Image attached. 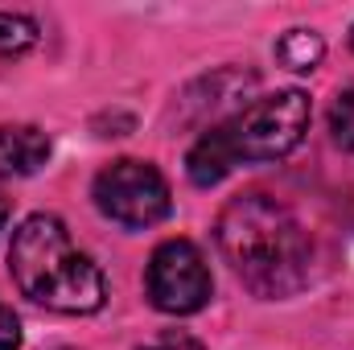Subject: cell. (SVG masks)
I'll list each match as a JSON object with an SVG mask.
<instances>
[{"mask_svg": "<svg viewBox=\"0 0 354 350\" xmlns=\"http://www.w3.org/2000/svg\"><path fill=\"white\" fill-rule=\"evenodd\" d=\"M50 161V136L33 124H0V177H29Z\"/></svg>", "mask_w": 354, "mask_h": 350, "instance_id": "6", "label": "cell"}, {"mask_svg": "<svg viewBox=\"0 0 354 350\" xmlns=\"http://www.w3.org/2000/svg\"><path fill=\"white\" fill-rule=\"evenodd\" d=\"M276 58L288 66V71H313L322 58H326V42H322V33H313V29H288L280 42H276Z\"/></svg>", "mask_w": 354, "mask_h": 350, "instance_id": "8", "label": "cell"}, {"mask_svg": "<svg viewBox=\"0 0 354 350\" xmlns=\"http://www.w3.org/2000/svg\"><path fill=\"white\" fill-rule=\"evenodd\" d=\"M37 46V21L25 12H0V54H25Z\"/></svg>", "mask_w": 354, "mask_h": 350, "instance_id": "9", "label": "cell"}, {"mask_svg": "<svg viewBox=\"0 0 354 350\" xmlns=\"http://www.w3.org/2000/svg\"><path fill=\"white\" fill-rule=\"evenodd\" d=\"M145 288H149V301L161 313L185 317V313H198L210 301L214 280H210V268L202 260L198 243H189V239H165L153 252V260H149Z\"/></svg>", "mask_w": 354, "mask_h": 350, "instance_id": "5", "label": "cell"}, {"mask_svg": "<svg viewBox=\"0 0 354 350\" xmlns=\"http://www.w3.org/2000/svg\"><path fill=\"white\" fill-rule=\"evenodd\" d=\"M218 248L256 297H292L309 280V235L268 194H239L218 214Z\"/></svg>", "mask_w": 354, "mask_h": 350, "instance_id": "1", "label": "cell"}, {"mask_svg": "<svg viewBox=\"0 0 354 350\" xmlns=\"http://www.w3.org/2000/svg\"><path fill=\"white\" fill-rule=\"evenodd\" d=\"M17 347H21V317L8 305H0V350H17Z\"/></svg>", "mask_w": 354, "mask_h": 350, "instance_id": "12", "label": "cell"}, {"mask_svg": "<svg viewBox=\"0 0 354 350\" xmlns=\"http://www.w3.org/2000/svg\"><path fill=\"white\" fill-rule=\"evenodd\" d=\"M4 223H8V198L0 194V231H4Z\"/></svg>", "mask_w": 354, "mask_h": 350, "instance_id": "13", "label": "cell"}, {"mask_svg": "<svg viewBox=\"0 0 354 350\" xmlns=\"http://www.w3.org/2000/svg\"><path fill=\"white\" fill-rule=\"evenodd\" d=\"M95 206L111 223L140 231V227H157L169 214L174 198H169V181L161 177L157 165L124 157L95 177Z\"/></svg>", "mask_w": 354, "mask_h": 350, "instance_id": "4", "label": "cell"}, {"mask_svg": "<svg viewBox=\"0 0 354 350\" xmlns=\"http://www.w3.org/2000/svg\"><path fill=\"white\" fill-rule=\"evenodd\" d=\"M351 50H354V25H351Z\"/></svg>", "mask_w": 354, "mask_h": 350, "instance_id": "14", "label": "cell"}, {"mask_svg": "<svg viewBox=\"0 0 354 350\" xmlns=\"http://www.w3.org/2000/svg\"><path fill=\"white\" fill-rule=\"evenodd\" d=\"M235 165H239V161H235V149H231L227 124L206 128V132L194 140L189 157H185V174H189V181H194V185H202V190L218 185L223 177L235 169Z\"/></svg>", "mask_w": 354, "mask_h": 350, "instance_id": "7", "label": "cell"}, {"mask_svg": "<svg viewBox=\"0 0 354 350\" xmlns=\"http://www.w3.org/2000/svg\"><path fill=\"white\" fill-rule=\"evenodd\" d=\"M140 350H202V342L189 338V334H181V330H165V334H157L153 342H145Z\"/></svg>", "mask_w": 354, "mask_h": 350, "instance_id": "11", "label": "cell"}, {"mask_svg": "<svg viewBox=\"0 0 354 350\" xmlns=\"http://www.w3.org/2000/svg\"><path fill=\"white\" fill-rule=\"evenodd\" d=\"M8 268L17 288L54 313H95L103 305V272L71 243V231L54 214H29L12 231Z\"/></svg>", "mask_w": 354, "mask_h": 350, "instance_id": "2", "label": "cell"}, {"mask_svg": "<svg viewBox=\"0 0 354 350\" xmlns=\"http://www.w3.org/2000/svg\"><path fill=\"white\" fill-rule=\"evenodd\" d=\"M309 116H313L309 95L297 87L243 103L227 120V136H231L235 161H280V157H288L305 140Z\"/></svg>", "mask_w": 354, "mask_h": 350, "instance_id": "3", "label": "cell"}, {"mask_svg": "<svg viewBox=\"0 0 354 350\" xmlns=\"http://www.w3.org/2000/svg\"><path fill=\"white\" fill-rule=\"evenodd\" d=\"M330 132H334V145H342L346 153H354V87L334 99V107H330Z\"/></svg>", "mask_w": 354, "mask_h": 350, "instance_id": "10", "label": "cell"}]
</instances>
